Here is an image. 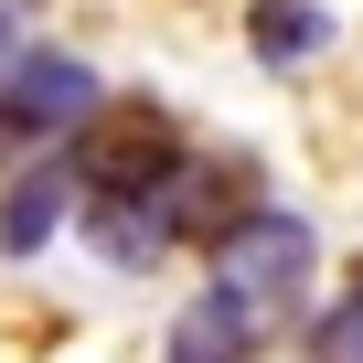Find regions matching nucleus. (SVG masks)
<instances>
[{"mask_svg": "<svg viewBox=\"0 0 363 363\" xmlns=\"http://www.w3.org/2000/svg\"><path fill=\"white\" fill-rule=\"evenodd\" d=\"M214 278L257 310V320H289L320 278V225L289 214V203H246L225 235H214Z\"/></svg>", "mask_w": 363, "mask_h": 363, "instance_id": "nucleus-1", "label": "nucleus"}, {"mask_svg": "<svg viewBox=\"0 0 363 363\" xmlns=\"http://www.w3.org/2000/svg\"><path fill=\"white\" fill-rule=\"evenodd\" d=\"M96 107H107V86H96V65L65 54V43H22L11 65H0V150H54V139H75Z\"/></svg>", "mask_w": 363, "mask_h": 363, "instance_id": "nucleus-2", "label": "nucleus"}, {"mask_svg": "<svg viewBox=\"0 0 363 363\" xmlns=\"http://www.w3.org/2000/svg\"><path fill=\"white\" fill-rule=\"evenodd\" d=\"M65 150H75V182H86V193H160V182L193 160V139L171 128V107H118V96Z\"/></svg>", "mask_w": 363, "mask_h": 363, "instance_id": "nucleus-3", "label": "nucleus"}, {"mask_svg": "<svg viewBox=\"0 0 363 363\" xmlns=\"http://www.w3.org/2000/svg\"><path fill=\"white\" fill-rule=\"evenodd\" d=\"M86 214V182H75V150H22V171L0 182V257H43L65 225Z\"/></svg>", "mask_w": 363, "mask_h": 363, "instance_id": "nucleus-4", "label": "nucleus"}, {"mask_svg": "<svg viewBox=\"0 0 363 363\" xmlns=\"http://www.w3.org/2000/svg\"><path fill=\"white\" fill-rule=\"evenodd\" d=\"M75 235H86V246H96V267H118V278H150V267L182 246V225H171V193H86Z\"/></svg>", "mask_w": 363, "mask_h": 363, "instance_id": "nucleus-5", "label": "nucleus"}, {"mask_svg": "<svg viewBox=\"0 0 363 363\" xmlns=\"http://www.w3.org/2000/svg\"><path fill=\"white\" fill-rule=\"evenodd\" d=\"M257 331H267V320H257L225 278H203L193 299H182V320H171L160 363H246V352H257Z\"/></svg>", "mask_w": 363, "mask_h": 363, "instance_id": "nucleus-6", "label": "nucleus"}, {"mask_svg": "<svg viewBox=\"0 0 363 363\" xmlns=\"http://www.w3.org/2000/svg\"><path fill=\"white\" fill-rule=\"evenodd\" d=\"M246 54H257L267 75L320 65V54H331V0H257V11H246Z\"/></svg>", "mask_w": 363, "mask_h": 363, "instance_id": "nucleus-7", "label": "nucleus"}, {"mask_svg": "<svg viewBox=\"0 0 363 363\" xmlns=\"http://www.w3.org/2000/svg\"><path fill=\"white\" fill-rule=\"evenodd\" d=\"M310 363H363V289H342V299L310 320Z\"/></svg>", "mask_w": 363, "mask_h": 363, "instance_id": "nucleus-8", "label": "nucleus"}, {"mask_svg": "<svg viewBox=\"0 0 363 363\" xmlns=\"http://www.w3.org/2000/svg\"><path fill=\"white\" fill-rule=\"evenodd\" d=\"M22 54V0H0V65Z\"/></svg>", "mask_w": 363, "mask_h": 363, "instance_id": "nucleus-9", "label": "nucleus"}]
</instances>
